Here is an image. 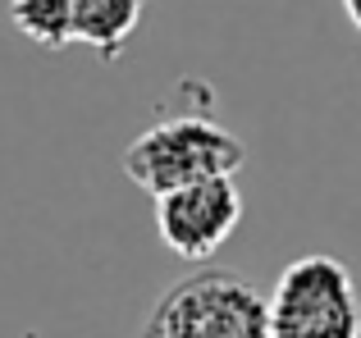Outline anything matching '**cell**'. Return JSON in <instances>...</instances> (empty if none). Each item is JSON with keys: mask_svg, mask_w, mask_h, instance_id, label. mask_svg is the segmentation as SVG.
<instances>
[{"mask_svg": "<svg viewBox=\"0 0 361 338\" xmlns=\"http://www.w3.org/2000/svg\"><path fill=\"white\" fill-rule=\"evenodd\" d=\"M243 165L247 146L224 124H215L211 110H183V115L156 119L119 156L123 178L151 196L202 183V178H224V174L238 178Z\"/></svg>", "mask_w": 361, "mask_h": 338, "instance_id": "6da1fadb", "label": "cell"}, {"mask_svg": "<svg viewBox=\"0 0 361 338\" xmlns=\"http://www.w3.org/2000/svg\"><path fill=\"white\" fill-rule=\"evenodd\" d=\"M9 23L42 51H64L73 23V0H9Z\"/></svg>", "mask_w": 361, "mask_h": 338, "instance_id": "8992f818", "label": "cell"}, {"mask_svg": "<svg viewBox=\"0 0 361 338\" xmlns=\"http://www.w3.org/2000/svg\"><path fill=\"white\" fill-rule=\"evenodd\" d=\"M265 338H361L353 270L329 251L288 261L265 293Z\"/></svg>", "mask_w": 361, "mask_h": 338, "instance_id": "3957f363", "label": "cell"}, {"mask_svg": "<svg viewBox=\"0 0 361 338\" xmlns=\"http://www.w3.org/2000/svg\"><path fill=\"white\" fill-rule=\"evenodd\" d=\"M137 338H265V293L229 265H202L156 297Z\"/></svg>", "mask_w": 361, "mask_h": 338, "instance_id": "7a4b0ae2", "label": "cell"}, {"mask_svg": "<svg viewBox=\"0 0 361 338\" xmlns=\"http://www.w3.org/2000/svg\"><path fill=\"white\" fill-rule=\"evenodd\" d=\"M147 0H73V23L69 42L97 51L106 64H115L128 46V37L137 32Z\"/></svg>", "mask_w": 361, "mask_h": 338, "instance_id": "5b68a950", "label": "cell"}, {"mask_svg": "<svg viewBox=\"0 0 361 338\" xmlns=\"http://www.w3.org/2000/svg\"><path fill=\"white\" fill-rule=\"evenodd\" d=\"M156 201V233L178 261H211L233 229L243 224V187L233 174L202 178V183L174 187V192L151 196Z\"/></svg>", "mask_w": 361, "mask_h": 338, "instance_id": "277c9868", "label": "cell"}]
</instances>
